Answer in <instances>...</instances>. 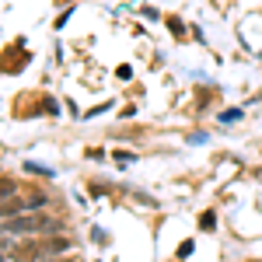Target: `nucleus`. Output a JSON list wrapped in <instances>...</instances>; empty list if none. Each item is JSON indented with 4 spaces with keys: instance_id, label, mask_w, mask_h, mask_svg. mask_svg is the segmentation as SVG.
<instances>
[{
    "instance_id": "3",
    "label": "nucleus",
    "mask_w": 262,
    "mask_h": 262,
    "mask_svg": "<svg viewBox=\"0 0 262 262\" xmlns=\"http://www.w3.org/2000/svg\"><path fill=\"white\" fill-rule=\"evenodd\" d=\"M42 248H46V252H67V248H70V242H67V238H49Z\"/></svg>"
},
{
    "instance_id": "2",
    "label": "nucleus",
    "mask_w": 262,
    "mask_h": 262,
    "mask_svg": "<svg viewBox=\"0 0 262 262\" xmlns=\"http://www.w3.org/2000/svg\"><path fill=\"white\" fill-rule=\"evenodd\" d=\"M14 192H18V185H14V179H0V203L14 200Z\"/></svg>"
},
{
    "instance_id": "4",
    "label": "nucleus",
    "mask_w": 262,
    "mask_h": 262,
    "mask_svg": "<svg viewBox=\"0 0 262 262\" xmlns=\"http://www.w3.org/2000/svg\"><path fill=\"white\" fill-rule=\"evenodd\" d=\"M0 262H4V255H0Z\"/></svg>"
},
{
    "instance_id": "1",
    "label": "nucleus",
    "mask_w": 262,
    "mask_h": 262,
    "mask_svg": "<svg viewBox=\"0 0 262 262\" xmlns=\"http://www.w3.org/2000/svg\"><path fill=\"white\" fill-rule=\"evenodd\" d=\"M28 210H35L32 200H7L0 206V221H14V217H25Z\"/></svg>"
}]
</instances>
